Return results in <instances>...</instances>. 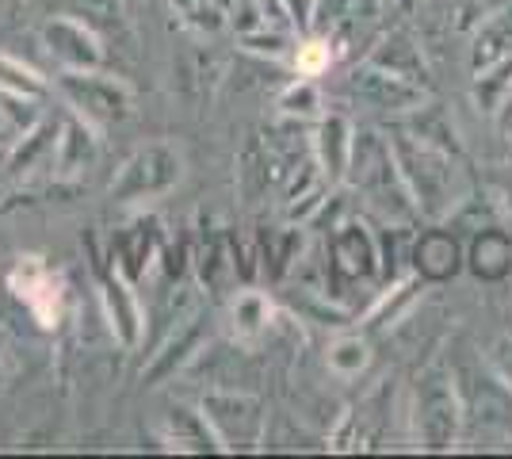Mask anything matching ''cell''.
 Listing matches in <instances>:
<instances>
[{
    "instance_id": "cell-1",
    "label": "cell",
    "mask_w": 512,
    "mask_h": 459,
    "mask_svg": "<svg viewBox=\"0 0 512 459\" xmlns=\"http://www.w3.org/2000/svg\"><path fill=\"white\" fill-rule=\"evenodd\" d=\"M344 184L352 192H360L367 199L371 211L386 215L390 222H409L417 219V203L409 196V184L394 150H390V138H383L379 131H360L356 127V142H352V161H348V176Z\"/></svg>"
},
{
    "instance_id": "cell-2",
    "label": "cell",
    "mask_w": 512,
    "mask_h": 459,
    "mask_svg": "<svg viewBox=\"0 0 512 459\" xmlns=\"http://www.w3.org/2000/svg\"><path fill=\"white\" fill-rule=\"evenodd\" d=\"M390 150L394 161L406 176L409 196L417 203V211L425 219H444L451 207L463 196V180H459V157L448 150H436L409 131L394 127L390 134Z\"/></svg>"
},
{
    "instance_id": "cell-3",
    "label": "cell",
    "mask_w": 512,
    "mask_h": 459,
    "mask_svg": "<svg viewBox=\"0 0 512 459\" xmlns=\"http://www.w3.org/2000/svg\"><path fill=\"white\" fill-rule=\"evenodd\" d=\"M409 421L417 448L425 452H451L463 433V394L455 383V372L444 364V356L428 360L413 379L409 394Z\"/></svg>"
},
{
    "instance_id": "cell-4",
    "label": "cell",
    "mask_w": 512,
    "mask_h": 459,
    "mask_svg": "<svg viewBox=\"0 0 512 459\" xmlns=\"http://www.w3.org/2000/svg\"><path fill=\"white\" fill-rule=\"evenodd\" d=\"M54 88L73 115H81L96 131L119 127L134 115V88L104 69H58Z\"/></svg>"
},
{
    "instance_id": "cell-5",
    "label": "cell",
    "mask_w": 512,
    "mask_h": 459,
    "mask_svg": "<svg viewBox=\"0 0 512 459\" xmlns=\"http://www.w3.org/2000/svg\"><path fill=\"white\" fill-rule=\"evenodd\" d=\"M199 410L211 421L222 452H256V448H264L272 410H268V402L260 394L241 391V387H211L199 398Z\"/></svg>"
},
{
    "instance_id": "cell-6",
    "label": "cell",
    "mask_w": 512,
    "mask_h": 459,
    "mask_svg": "<svg viewBox=\"0 0 512 459\" xmlns=\"http://www.w3.org/2000/svg\"><path fill=\"white\" fill-rule=\"evenodd\" d=\"M184 180V153L169 138L146 142L130 153L111 180V199L115 203H153L176 192Z\"/></svg>"
},
{
    "instance_id": "cell-7",
    "label": "cell",
    "mask_w": 512,
    "mask_h": 459,
    "mask_svg": "<svg viewBox=\"0 0 512 459\" xmlns=\"http://www.w3.org/2000/svg\"><path fill=\"white\" fill-rule=\"evenodd\" d=\"M92 261H96V291H100V306H104V322L111 329V337L127 352L138 349L142 333H146V314L138 303V291L104 253H96V245H92Z\"/></svg>"
},
{
    "instance_id": "cell-8",
    "label": "cell",
    "mask_w": 512,
    "mask_h": 459,
    "mask_svg": "<svg viewBox=\"0 0 512 459\" xmlns=\"http://www.w3.org/2000/svg\"><path fill=\"white\" fill-rule=\"evenodd\" d=\"M348 96L367 111H379V115H406V111L421 108L428 100V88L413 85L406 77L390 73L383 66H371V62H360V66L348 73Z\"/></svg>"
},
{
    "instance_id": "cell-9",
    "label": "cell",
    "mask_w": 512,
    "mask_h": 459,
    "mask_svg": "<svg viewBox=\"0 0 512 459\" xmlns=\"http://www.w3.org/2000/svg\"><path fill=\"white\" fill-rule=\"evenodd\" d=\"M8 287H12V295L27 306V314H31L43 329H54L58 322H62L65 284H62V276H58L43 257L23 253L20 261H16V268H12V276H8Z\"/></svg>"
},
{
    "instance_id": "cell-10",
    "label": "cell",
    "mask_w": 512,
    "mask_h": 459,
    "mask_svg": "<svg viewBox=\"0 0 512 459\" xmlns=\"http://www.w3.org/2000/svg\"><path fill=\"white\" fill-rule=\"evenodd\" d=\"M43 46L46 54L62 69H100L104 66V39L92 23L77 20V16H50L43 23Z\"/></svg>"
},
{
    "instance_id": "cell-11",
    "label": "cell",
    "mask_w": 512,
    "mask_h": 459,
    "mask_svg": "<svg viewBox=\"0 0 512 459\" xmlns=\"http://www.w3.org/2000/svg\"><path fill=\"white\" fill-rule=\"evenodd\" d=\"M207 306H195L188 318H180L176 329H172L169 337H165V345L161 352H153L150 368L142 372L146 383H165L172 375L188 372L195 364V356L207 349Z\"/></svg>"
},
{
    "instance_id": "cell-12",
    "label": "cell",
    "mask_w": 512,
    "mask_h": 459,
    "mask_svg": "<svg viewBox=\"0 0 512 459\" xmlns=\"http://www.w3.org/2000/svg\"><path fill=\"white\" fill-rule=\"evenodd\" d=\"M329 272L337 280H371L375 272H383L379 238L363 222H341V226H333V238H329Z\"/></svg>"
},
{
    "instance_id": "cell-13",
    "label": "cell",
    "mask_w": 512,
    "mask_h": 459,
    "mask_svg": "<svg viewBox=\"0 0 512 459\" xmlns=\"http://www.w3.org/2000/svg\"><path fill=\"white\" fill-rule=\"evenodd\" d=\"M161 245H165V234L157 222H134L127 230H119L111 238V249H107V261L115 264L130 284L146 280L153 264L161 261Z\"/></svg>"
},
{
    "instance_id": "cell-14",
    "label": "cell",
    "mask_w": 512,
    "mask_h": 459,
    "mask_svg": "<svg viewBox=\"0 0 512 459\" xmlns=\"http://www.w3.org/2000/svg\"><path fill=\"white\" fill-rule=\"evenodd\" d=\"M314 161L325 173V180L337 188L348 176V161H352V142H356V123L344 111H325L314 123Z\"/></svg>"
},
{
    "instance_id": "cell-15",
    "label": "cell",
    "mask_w": 512,
    "mask_h": 459,
    "mask_svg": "<svg viewBox=\"0 0 512 459\" xmlns=\"http://www.w3.org/2000/svg\"><path fill=\"white\" fill-rule=\"evenodd\" d=\"M96 157H100V131L69 111L58 123V146H54L50 173L65 176V180H85V173L96 165Z\"/></svg>"
},
{
    "instance_id": "cell-16",
    "label": "cell",
    "mask_w": 512,
    "mask_h": 459,
    "mask_svg": "<svg viewBox=\"0 0 512 459\" xmlns=\"http://www.w3.org/2000/svg\"><path fill=\"white\" fill-rule=\"evenodd\" d=\"M161 440H165V448L169 452H192V456H207V452H222V444L214 437L211 421L203 417L199 406H184V402H176L165 410L161 417Z\"/></svg>"
},
{
    "instance_id": "cell-17",
    "label": "cell",
    "mask_w": 512,
    "mask_h": 459,
    "mask_svg": "<svg viewBox=\"0 0 512 459\" xmlns=\"http://www.w3.org/2000/svg\"><path fill=\"white\" fill-rule=\"evenodd\" d=\"M58 123L62 119H39L31 131H23L4 157V173L16 176V180H31L39 169H54V146H58Z\"/></svg>"
},
{
    "instance_id": "cell-18",
    "label": "cell",
    "mask_w": 512,
    "mask_h": 459,
    "mask_svg": "<svg viewBox=\"0 0 512 459\" xmlns=\"http://www.w3.org/2000/svg\"><path fill=\"white\" fill-rule=\"evenodd\" d=\"M363 62H371V66H383L390 73H398V77H406L413 85L428 88V62H425V50L421 43L409 35V31H386L379 43L367 50V58Z\"/></svg>"
},
{
    "instance_id": "cell-19",
    "label": "cell",
    "mask_w": 512,
    "mask_h": 459,
    "mask_svg": "<svg viewBox=\"0 0 512 459\" xmlns=\"http://www.w3.org/2000/svg\"><path fill=\"white\" fill-rule=\"evenodd\" d=\"M272 326H276V306H272V299L264 291L245 284L234 295V303H230V333H234L241 345H253Z\"/></svg>"
},
{
    "instance_id": "cell-20",
    "label": "cell",
    "mask_w": 512,
    "mask_h": 459,
    "mask_svg": "<svg viewBox=\"0 0 512 459\" xmlns=\"http://www.w3.org/2000/svg\"><path fill=\"white\" fill-rule=\"evenodd\" d=\"M421 295H425V280H421L417 272H413V276H402V280H394L386 291H379L375 306H371V310H367V318H363V329L398 326L409 310L421 303Z\"/></svg>"
},
{
    "instance_id": "cell-21",
    "label": "cell",
    "mask_w": 512,
    "mask_h": 459,
    "mask_svg": "<svg viewBox=\"0 0 512 459\" xmlns=\"http://www.w3.org/2000/svg\"><path fill=\"white\" fill-rule=\"evenodd\" d=\"M398 127L409 131L413 138H421L428 146H436V150H448V153H463V142H459V131H455V123H451V115L444 108H436V104H421V108L406 111V115H398Z\"/></svg>"
},
{
    "instance_id": "cell-22",
    "label": "cell",
    "mask_w": 512,
    "mask_h": 459,
    "mask_svg": "<svg viewBox=\"0 0 512 459\" xmlns=\"http://www.w3.org/2000/svg\"><path fill=\"white\" fill-rule=\"evenodd\" d=\"M272 184H279L276 161H272V153H268V142L253 138V142L241 150V157H237V192L253 207V203H260V199L268 196Z\"/></svg>"
},
{
    "instance_id": "cell-23",
    "label": "cell",
    "mask_w": 512,
    "mask_h": 459,
    "mask_svg": "<svg viewBox=\"0 0 512 459\" xmlns=\"http://www.w3.org/2000/svg\"><path fill=\"white\" fill-rule=\"evenodd\" d=\"M509 54H512V8H501V12H493V16H486V20L478 23L474 46H470V69L478 73V69L493 66V62H501Z\"/></svg>"
},
{
    "instance_id": "cell-24",
    "label": "cell",
    "mask_w": 512,
    "mask_h": 459,
    "mask_svg": "<svg viewBox=\"0 0 512 459\" xmlns=\"http://www.w3.org/2000/svg\"><path fill=\"white\" fill-rule=\"evenodd\" d=\"M413 261H417V276L425 284H440V280L455 276V268H459V245L444 230H432V234L417 241Z\"/></svg>"
},
{
    "instance_id": "cell-25",
    "label": "cell",
    "mask_w": 512,
    "mask_h": 459,
    "mask_svg": "<svg viewBox=\"0 0 512 459\" xmlns=\"http://www.w3.org/2000/svg\"><path fill=\"white\" fill-rule=\"evenodd\" d=\"M470 272L478 280H505L512 272V238L501 230H482L470 245Z\"/></svg>"
},
{
    "instance_id": "cell-26",
    "label": "cell",
    "mask_w": 512,
    "mask_h": 459,
    "mask_svg": "<svg viewBox=\"0 0 512 459\" xmlns=\"http://www.w3.org/2000/svg\"><path fill=\"white\" fill-rule=\"evenodd\" d=\"M237 46L249 50V54H256V58H272V62H279V58H291V54H295L299 39H295V27L260 23V27H253V31L237 35Z\"/></svg>"
},
{
    "instance_id": "cell-27",
    "label": "cell",
    "mask_w": 512,
    "mask_h": 459,
    "mask_svg": "<svg viewBox=\"0 0 512 459\" xmlns=\"http://www.w3.org/2000/svg\"><path fill=\"white\" fill-rule=\"evenodd\" d=\"M256 257H260V272H268L272 280H283V276L295 268V261L302 257V230L287 226V230L272 234L268 245L256 249Z\"/></svg>"
},
{
    "instance_id": "cell-28",
    "label": "cell",
    "mask_w": 512,
    "mask_h": 459,
    "mask_svg": "<svg viewBox=\"0 0 512 459\" xmlns=\"http://www.w3.org/2000/svg\"><path fill=\"white\" fill-rule=\"evenodd\" d=\"M279 111L287 119H299V123L321 119L325 115V96H321L318 77H295L291 85L279 92Z\"/></svg>"
},
{
    "instance_id": "cell-29",
    "label": "cell",
    "mask_w": 512,
    "mask_h": 459,
    "mask_svg": "<svg viewBox=\"0 0 512 459\" xmlns=\"http://www.w3.org/2000/svg\"><path fill=\"white\" fill-rule=\"evenodd\" d=\"M509 92H512V54L474 73V104L486 111V115H497V108L505 104Z\"/></svg>"
},
{
    "instance_id": "cell-30",
    "label": "cell",
    "mask_w": 512,
    "mask_h": 459,
    "mask_svg": "<svg viewBox=\"0 0 512 459\" xmlns=\"http://www.w3.org/2000/svg\"><path fill=\"white\" fill-rule=\"evenodd\" d=\"M325 360H329V372L337 375V379H356L371 364V345H367V337H360V333H341L329 345Z\"/></svg>"
},
{
    "instance_id": "cell-31",
    "label": "cell",
    "mask_w": 512,
    "mask_h": 459,
    "mask_svg": "<svg viewBox=\"0 0 512 459\" xmlns=\"http://www.w3.org/2000/svg\"><path fill=\"white\" fill-rule=\"evenodd\" d=\"M169 8L188 31L203 35V39H214L218 31H226V16H222L218 0H169Z\"/></svg>"
},
{
    "instance_id": "cell-32",
    "label": "cell",
    "mask_w": 512,
    "mask_h": 459,
    "mask_svg": "<svg viewBox=\"0 0 512 459\" xmlns=\"http://www.w3.org/2000/svg\"><path fill=\"white\" fill-rule=\"evenodd\" d=\"M195 268H199V280L207 291H222V284H237V268H234V249L230 241H211L203 253H195Z\"/></svg>"
},
{
    "instance_id": "cell-33",
    "label": "cell",
    "mask_w": 512,
    "mask_h": 459,
    "mask_svg": "<svg viewBox=\"0 0 512 459\" xmlns=\"http://www.w3.org/2000/svg\"><path fill=\"white\" fill-rule=\"evenodd\" d=\"M0 92H12V96H31V100H43L46 81L35 69L12 58V54H0Z\"/></svg>"
},
{
    "instance_id": "cell-34",
    "label": "cell",
    "mask_w": 512,
    "mask_h": 459,
    "mask_svg": "<svg viewBox=\"0 0 512 459\" xmlns=\"http://www.w3.org/2000/svg\"><path fill=\"white\" fill-rule=\"evenodd\" d=\"M69 16L92 23L96 31L119 27L123 23V4L119 0H69Z\"/></svg>"
},
{
    "instance_id": "cell-35",
    "label": "cell",
    "mask_w": 512,
    "mask_h": 459,
    "mask_svg": "<svg viewBox=\"0 0 512 459\" xmlns=\"http://www.w3.org/2000/svg\"><path fill=\"white\" fill-rule=\"evenodd\" d=\"M329 39L318 35V39H306V43L295 46V73L299 77H321L325 69L333 66V50H329Z\"/></svg>"
},
{
    "instance_id": "cell-36",
    "label": "cell",
    "mask_w": 512,
    "mask_h": 459,
    "mask_svg": "<svg viewBox=\"0 0 512 459\" xmlns=\"http://www.w3.org/2000/svg\"><path fill=\"white\" fill-rule=\"evenodd\" d=\"M222 4V16H226V27H234V35H245L264 23L260 16V4L256 0H218Z\"/></svg>"
},
{
    "instance_id": "cell-37",
    "label": "cell",
    "mask_w": 512,
    "mask_h": 459,
    "mask_svg": "<svg viewBox=\"0 0 512 459\" xmlns=\"http://www.w3.org/2000/svg\"><path fill=\"white\" fill-rule=\"evenodd\" d=\"M490 368H493V375H497L501 383H509V387H512V337H501V341L493 345Z\"/></svg>"
},
{
    "instance_id": "cell-38",
    "label": "cell",
    "mask_w": 512,
    "mask_h": 459,
    "mask_svg": "<svg viewBox=\"0 0 512 459\" xmlns=\"http://www.w3.org/2000/svg\"><path fill=\"white\" fill-rule=\"evenodd\" d=\"M287 4V16H291V27L306 35V31H314V8H318V0H283Z\"/></svg>"
},
{
    "instance_id": "cell-39",
    "label": "cell",
    "mask_w": 512,
    "mask_h": 459,
    "mask_svg": "<svg viewBox=\"0 0 512 459\" xmlns=\"http://www.w3.org/2000/svg\"><path fill=\"white\" fill-rule=\"evenodd\" d=\"M493 119H497V131L505 134V138H512V92L505 96V104L497 108V115H493Z\"/></svg>"
},
{
    "instance_id": "cell-40",
    "label": "cell",
    "mask_w": 512,
    "mask_h": 459,
    "mask_svg": "<svg viewBox=\"0 0 512 459\" xmlns=\"http://www.w3.org/2000/svg\"><path fill=\"white\" fill-rule=\"evenodd\" d=\"M16 142V131H12V123L4 119V111H0V150H8Z\"/></svg>"
},
{
    "instance_id": "cell-41",
    "label": "cell",
    "mask_w": 512,
    "mask_h": 459,
    "mask_svg": "<svg viewBox=\"0 0 512 459\" xmlns=\"http://www.w3.org/2000/svg\"><path fill=\"white\" fill-rule=\"evenodd\" d=\"M390 4H394V8L402 12V16H409L413 8H421V0H390Z\"/></svg>"
},
{
    "instance_id": "cell-42",
    "label": "cell",
    "mask_w": 512,
    "mask_h": 459,
    "mask_svg": "<svg viewBox=\"0 0 512 459\" xmlns=\"http://www.w3.org/2000/svg\"><path fill=\"white\" fill-rule=\"evenodd\" d=\"M12 4H16V0H0V12H8V8H12Z\"/></svg>"
},
{
    "instance_id": "cell-43",
    "label": "cell",
    "mask_w": 512,
    "mask_h": 459,
    "mask_svg": "<svg viewBox=\"0 0 512 459\" xmlns=\"http://www.w3.org/2000/svg\"><path fill=\"white\" fill-rule=\"evenodd\" d=\"M4 157H8V150H0V169H4Z\"/></svg>"
}]
</instances>
